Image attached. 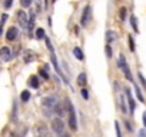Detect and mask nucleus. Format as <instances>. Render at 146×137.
Segmentation results:
<instances>
[{
	"instance_id": "16",
	"label": "nucleus",
	"mask_w": 146,
	"mask_h": 137,
	"mask_svg": "<svg viewBox=\"0 0 146 137\" xmlns=\"http://www.w3.org/2000/svg\"><path fill=\"white\" fill-rule=\"evenodd\" d=\"M35 131H36V134H37L39 137H44L46 134H49V133H47V128H46V126H44V124H43V126H42V124H39V126L36 127V130H35Z\"/></svg>"
},
{
	"instance_id": "39",
	"label": "nucleus",
	"mask_w": 146,
	"mask_h": 137,
	"mask_svg": "<svg viewBox=\"0 0 146 137\" xmlns=\"http://www.w3.org/2000/svg\"><path fill=\"white\" fill-rule=\"evenodd\" d=\"M2 33H3V30H2V27H0V36H2Z\"/></svg>"
},
{
	"instance_id": "3",
	"label": "nucleus",
	"mask_w": 146,
	"mask_h": 137,
	"mask_svg": "<svg viewBox=\"0 0 146 137\" xmlns=\"http://www.w3.org/2000/svg\"><path fill=\"white\" fill-rule=\"evenodd\" d=\"M56 103H57V101H56V99H54L53 96L44 97V99L42 100V106H43L44 113H46V116H47V117L50 116V111H53V107H54V104H56Z\"/></svg>"
},
{
	"instance_id": "35",
	"label": "nucleus",
	"mask_w": 146,
	"mask_h": 137,
	"mask_svg": "<svg viewBox=\"0 0 146 137\" xmlns=\"http://www.w3.org/2000/svg\"><path fill=\"white\" fill-rule=\"evenodd\" d=\"M6 20H7V14H3V16H2V26L5 24V22H6Z\"/></svg>"
},
{
	"instance_id": "13",
	"label": "nucleus",
	"mask_w": 146,
	"mask_h": 137,
	"mask_svg": "<svg viewBox=\"0 0 146 137\" xmlns=\"http://www.w3.org/2000/svg\"><path fill=\"white\" fill-rule=\"evenodd\" d=\"M88 84V76L85 72H82L79 76H78V86H80L82 89H85V86Z\"/></svg>"
},
{
	"instance_id": "12",
	"label": "nucleus",
	"mask_w": 146,
	"mask_h": 137,
	"mask_svg": "<svg viewBox=\"0 0 146 137\" xmlns=\"http://www.w3.org/2000/svg\"><path fill=\"white\" fill-rule=\"evenodd\" d=\"M53 111H54V114H57V117H59V119H62V117L66 114V110L63 109V106H62L60 103H56V104H54Z\"/></svg>"
},
{
	"instance_id": "34",
	"label": "nucleus",
	"mask_w": 146,
	"mask_h": 137,
	"mask_svg": "<svg viewBox=\"0 0 146 137\" xmlns=\"http://www.w3.org/2000/svg\"><path fill=\"white\" fill-rule=\"evenodd\" d=\"M139 137H146V128H142L139 131Z\"/></svg>"
},
{
	"instance_id": "23",
	"label": "nucleus",
	"mask_w": 146,
	"mask_h": 137,
	"mask_svg": "<svg viewBox=\"0 0 146 137\" xmlns=\"http://www.w3.org/2000/svg\"><path fill=\"white\" fill-rule=\"evenodd\" d=\"M35 34H36V39H44V37H46V32H44V29H42V27H39Z\"/></svg>"
},
{
	"instance_id": "22",
	"label": "nucleus",
	"mask_w": 146,
	"mask_h": 137,
	"mask_svg": "<svg viewBox=\"0 0 146 137\" xmlns=\"http://www.w3.org/2000/svg\"><path fill=\"white\" fill-rule=\"evenodd\" d=\"M105 53H106V57L108 59H112L113 57V49H112L110 44H106L105 46Z\"/></svg>"
},
{
	"instance_id": "17",
	"label": "nucleus",
	"mask_w": 146,
	"mask_h": 137,
	"mask_svg": "<svg viewBox=\"0 0 146 137\" xmlns=\"http://www.w3.org/2000/svg\"><path fill=\"white\" fill-rule=\"evenodd\" d=\"M105 39H106V44H110L113 40H116V33H115V32H112V30H108V32H106Z\"/></svg>"
},
{
	"instance_id": "32",
	"label": "nucleus",
	"mask_w": 146,
	"mask_h": 137,
	"mask_svg": "<svg viewBox=\"0 0 146 137\" xmlns=\"http://www.w3.org/2000/svg\"><path fill=\"white\" fill-rule=\"evenodd\" d=\"M35 3H36V6H37V12H36V13H40V12H42V2H40V0H35Z\"/></svg>"
},
{
	"instance_id": "14",
	"label": "nucleus",
	"mask_w": 146,
	"mask_h": 137,
	"mask_svg": "<svg viewBox=\"0 0 146 137\" xmlns=\"http://www.w3.org/2000/svg\"><path fill=\"white\" fill-rule=\"evenodd\" d=\"M73 56H75L79 61H83L85 60V54H83V51H82V49L80 47H73Z\"/></svg>"
},
{
	"instance_id": "15",
	"label": "nucleus",
	"mask_w": 146,
	"mask_h": 137,
	"mask_svg": "<svg viewBox=\"0 0 146 137\" xmlns=\"http://www.w3.org/2000/svg\"><path fill=\"white\" fill-rule=\"evenodd\" d=\"M29 86H30L32 89H39V86H40L39 77H37V76H32V77L29 79Z\"/></svg>"
},
{
	"instance_id": "8",
	"label": "nucleus",
	"mask_w": 146,
	"mask_h": 137,
	"mask_svg": "<svg viewBox=\"0 0 146 137\" xmlns=\"http://www.w3.org/2000/svg\"><path fill=\"white\" fill-rule=\"evenodd\" d=\"M17 20H19V24H20V27L26 29V27L29 26V19H27V14H26V12H23V10H19V12H17Z\"/></svg>"
},
{
	"instance_id": "24",
	"label": "nucleus",
	"mask_w": 146,
	"mask_h": 137,
	"mask_svg": "<svg viewBox=\"0 0 146 137\" xmlns=\"http://www.w3.org/2000/svg\"><path fill=\"white\" fill-rule=\"evenodd\" d=\"M135 92H136V96H137V99L143 103L145 101V97H143V94H142V92H140V89H139V86L137 84H135Z\"/></svg>"
},
{
	"instance_id": "27",
	"label": "nucleus",
	"mask_w": 146,
	"mask_h": 137,
	"mask_svg": "<svg viewBox=\"0 0 146 137\" xmlns=\"http://www.w3.org/2000/svg\"><path fill=\"white\" fill-rule=\"evenodd\" d=\"M137 77H139V82H140V84L146 89V79L143 77V74L140 73V72H137Z\"/></svg>"
},
{
	"instance_id": "18",
	"label": "nucleus",
	"mask_w": 146,
	"mask_h": 137,
	"mask_svg": "<svg viewBox=\"0 0 146 137\" xmlns=\"http://www.w3.org/2000/svg\"><path fill=\"white\" fill-rule=\"evenodd\" d=\"M39 74H40V77H42L43 80H49V79H50L49 70H46L44 67H40V68H39Z\"/></svg>"
},
{
	"instance_id": "19",
	"label": "nucleus",
	"mask_w": 146,
	"mask_h": 137,
	"mask_svg": "<svg viewBox=\"0 0 146 137\" xmlns=\"http://www.w3.org/2000/svg\"><path fill=\"white\" fill-rule=\"evenodd\" d=\"M130 26H132V29H133L136 33H139V27H137V19H136V16H135V14H132V16H130Z\"/></svg>"
},
{
	"instance_id": "2",
	"label": "nucleus",
	"mask_w": 146,
	"mask_h": 137,
	"mask_svg": "<svg viewBox=\"0 0 146 137\" xmlns=\"http://www.w3.org/2000/svg\"><path fill=\"white\" fill-rule=\"evenodd\" d=\"M119 67L122 68V72H123L126 80H129L130 83L135 84V80H133V77H132V73H130V68H129V64H127V61H126L125 54H120V56H119Z\"/></svg>"
},
{
	"instance_id": "40",
	"label": "nucleus",
	"mask_w": 146,
	"mask_h": 137,
	"mask_svg": "<svg viewBox=\"0 0 146 137\" xmlns=\"http://www.w3.org/2000/svg\"><path fill=\"white\" fill-rule=\"evenodd\" d=\"M44 137H53V136H50V134H46V136H44Z\"/></svg>"
},
{
	"instance_id": "11",
	"label": "nucleus",
	"mask_w": 146,
	"mask_h": 137,
	"mask_svg": "<svg viewBox=\"0 0 146 137\" xmlns=\"http://www.w3.org/2000/svg\"><path fill=\"white\" fill-rule=\"evenodd\" d=\"M35 59H36V53L35 51H32V50H26L25 51V54H23V61L25 63H30Z\"/></svg>"
},
{
	"instance_id": "31",
	"label": "nucleus",
	"mask_w": 146,
	"mask_h": 137,
	"mask_svg": "<svg viewBox=\"0 0 146 137\" xmlns=\"http://www.w3.org/2000/svg\"><path fill=\"white\" fill-rule=\"evenodd\" d=\"M115 128H116V136H117V137H122V133H120V126H119V121H115Z\"/></svg>"
},
{
	"instance_id": "4",
	"label": "nucleus",
	"mask_w": 146,
	"mask_h": 137,
	"mask_svg": "<svg viewBox=\"0 0 146 137\" xmlns=\"http://www.w3.org/2000/svg\"><path fill=\"white\" fill-rule=\"evenodd\" d=\"M52 128H53L54 133L63 134V131H64V123L62 121V119H59V117L53 119V120H52Z\"/></svg>"
},
{
	"instance_id": "41",
	"label": "nucleus",
	"mask_w": 146,
	"mask_h": 137,
	"mask_svg": "<svg viewBox=\"0 0 146 137\" xmlns=\"http://www.w3.org/2000/svg\"><path fill=\"white\" fill-rule=\"evenodd\" d=\"M52 2H53V3H54V2H56V0H52Z\"/></svg>"
},
{
	"instance_id": "30",
	"label": "nucleus",
	"mask_w": 146,
	"mask_h": 137,
	"mask_svg": "<svg viewBox=\"0 0 146 137\" xmlns=\"http://www.w3.org/2000/svg\"><path fill=\"white\" fill-rule=\"evenodd\" d=\"M44 40H46V46H47L49 51H50V53H54V50H53V46H52V43H50L49 37H44Z\"/></svg>"
},
{
	"instance_id": "38",
	"label": "nucleus",
	"mask_w": 146,
	"mask_h": 137,
	"mask_svg": "<svg viewBox=\"0 0 146 137\" xmlns=\"http://www.w3.org/2000/svg\"><path fill=\"white\" fill-rule=\"evenodd\" d=\"M47 6H49V0H44V7L47 9Z\"/></svg>"
},
{
	"instance_id": "28",
	"label": "nucleus",
	"mask_w": 146,
	"mask_h": 137,
	"mask_svg": "<svg viewBox=\"0 0 146 137\" xmlns=\"http://www.w3.org/2000/svg\"><path fill=\"white\" fill-rule=\"evenodd\" d=\"M32 3H33V0H20L22 7H30V6H32Z\"/></svg>"
},
{
	"instance_id": "1",
	"label": "nucleus",
	"mask_w": 146,
	"mask_h": 137,
	"mask_svg": "<svg viewBox=\"0 0 146 137\" xmlns=\"http://www.w3.org/2000/svg\"><path fill=\"white\" fill-rule=\"evenodd\" d=\"M66 109H67V117H69V127L75 131L78 130V120H76V111L70 100H66Z\"/></svg>"
},
{
	"instance_id": "6",
	"label": "nucleus",
	"mask_w": 146,
	"mask_h": 137,
	"mask_svg": "<svg viewBox=\"0 0 146 137\" xmlns=\"http://www.w3.org/2000/svg\"><path fill=\"white\" fill-rule=\"evenodd\" d=\"M125 94H126V99H127V104H129V114L133 116L135 114V109H136V104H135V100L132 97V93H130V89L125 87Z\"/></svg>"
},
{
	"instance_id": "29",
	"label": "nucleus",
	"mask_w": 146,
	"mask_h": 137,
	"mask_svg": "<svg viewBox=\"0 0 146 137\" xmlns=\"http://www.w3.org/2000/svg\"><path fill=\"white\" fill-rule=\"evenodd\" d=\"M80 94H82V97H83L85 100H89V90H88V89H82V90H80Z\"/></svg>"
},
{
	"instance_id": "21",
	"label": "nucleus",
	"mask_w": 146,
	"mask_h": 137,
	"mask_svg": "<svg viewBox=\"0 0 146 137\" xmlns=\"http://www.w3.org/2000/svg\"><path fill=\"white\" fill-rule=\"evenodd\" d=\"M126 16H127L126 7H120V9H119V19H120L122 22H125V20H126Z\"/></svg>"
},
{
	"instance_id": "25",
	"label": "nucleus",
	"mask_w": 146,
	"mask_h": 137,
	"mask_svg": "<svg viewBox=\"0 0 146 137\" xmlns=\"http://www.w3.org/2000/svg\"><path fill=\"white\" fill-rule=\"evenodd\" d=\"M127 40H129V49H130V51L135 53L136 44H135V41H133V37H132V36H127Z\"/></svg>"
},
{
	"instance_id": "37",
	"label": "nucleus",
	"mask_w": 146,
	"mask_h": 137,
	"mask_svg": "<svg viewBox=\"0 0 146 137\" xmlns=\"http://www.w3.org/2000/svg\"><path fill=\"white\" fill-rule=\"evenodd\" d=\"M142 120H143V124H145V127H146V111H143V117H142Z\"/></svg>"
},
{
	"instance_id": "7",
	"label": "nucleus",
	"mask_w": 146,
	"mask_h": 137,
	"mask_svg": "<svg viewBox=\"0 0 146 137\" xmlns=\"http://www.w3.org/2000/svg\"><path fill=\"white\" fill-rule=\"evenodd\" d=\"M50 60H52V63H53V66H54V70H56V73L63 79V82L66 83V84H69V80L63 76V73H62V70H60V66H59V63H57V57H56V53H52V56H50Z\"/></svg>"
},
{
	"instance_id": "26",
	"label": "nucleus",
	"mask_w": 146,
	"mask_h": 137,
	"mask_svg": "<svg viewBox=\"0 0 146 137\" xmlns=\"http://www.w3.org/2000/svg\"><path fill=\"white\" fill-rule=\"evenodd\" d=\"M120 109H122L123 114H126V103H125V97H123V94H120Z\"/></svg>"
},
{
	"instance_id": "5",
	"label": "nucleus",
	"mask_w": 146,
	"mask_h": 137,
	"mask_svg": "<svg viewBox=\"0 0 146 137\" xmlns=\"http://www.w3.org/2000/svg\"><path fill=\"white\" fill-rule=\"evenodd\" d=\"M90 12H92V7L88 5V6L83 9V12H82V17H80V26H82V27H86V26H88V23H89V20H90Z\"/></svg>"
},
{
	"instance_id": "36",
	"label": "nucleus",
	"mask_w": 146,
	"mask_h": 137,
	"mask_svg": "<svg viewBox=\"0 0 146 137\" xmlns=\"http://www.w3.org/2000/svg\"><path fill=\"white\" fill-rule=\"evenodd\" d=\"M125 124H126V128H127L129 131H132V126H130V123H129V121H125Z\"/></svg>"
},
{
	"instance_id": "10",
	"label": "nucleus",
	"mask_w": 146,
	"mask_h": 137,
	"mask_svg": "<svg viewBox=\"0 0 146 137\" xmlns=\"http://www.w3.org/2000/svg\"><path fill=\"white\" fill-rule=\"evenodd\" d=\"M0 57H2L3 61H9L12 59V51L9 47H2L0 49Z\"/></svg>"
},
{
	"instance_id": "20",
	"label": "nucleus",
	"mask_w": 146,
	"mask_h": 137,
	"mask_svg": "<svg viewBox=\"0 0 146 137\" xmlns=\"http://www.w3.org/2000/svg\"><path fill=\"white\" fill-rule=\"evenodd\" d=\"M20 99H22V101H23V103L29 101V100H30V92H29V90H23V92H22V94H20Z\"/></svg>"
},
{
	"instance_id": "42",
	"label": "nucleus",
	"mask_w": 146,
	"mask_h": 137,
	"mask_svg": "<svg viewBox=\"0 0 146 137\" xmlns=\"http://www.w3.org/2000/svg\"><path fill=\"white\" fill-rule=\"evenodd\" d=\"M62 137H64V136H62Z\"/></svg>"
},
{
	"instance_id": "9",
	"label": "nucleus",
	"mask_w": 146,
	"mask_h": 137,
	"mask_svg": "<svg viewBox=\"0 0 146 137\" xmlns=\"http://www.w3.org/2000/svg\"><path fill=\"white\" fill-rule=\"evenodd\" d=\"M17 36H19V30H17V27L12 26V27H9V29H7V32H6V39H7L9 41L16 40V39H17Z\"/></svg>"
},
{
	"instance_id": "33",
	"label": "nucleus",
	"mask_w": 146,
	"mask_h": 137,
	"mask_svg": "<svg viewBox=\"0 0 146 137\" xmlns=\"http://www.w3.org/2000/svg\"><path fill=\"white\" fill-rule=\"evenodd\" d=\"M12 5H13V0H5V7L6 9H10Z\"/></svg>"
}]
</instances>
